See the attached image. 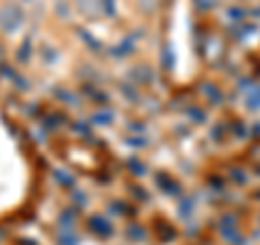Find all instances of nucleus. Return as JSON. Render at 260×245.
<instances>
[{
    "label": "nucleus",
    "mask_w": 260,
    "mask_h": 245,
    "mask_svg": "<svg viewBox=\"0 0 260 245\" xmlns=\"http://www.w3.org/2000/svg\"><path fill=\"white\" fill-rule=\"evenodd\" d=\"M22 22H24V13L15 3H5L0 7V30L13 33L22 26Z\"/></svg>",
    "instance_id": "f257e3e1"
},
{
    "label": "nucleus",
    "mask_w": 260,
    "mask_h": 245,
    "mask_svg": "<svg viewBox=\"0 0 260 245\" xmlns=\"http://www.w3.org/2000/svg\"><path fill=\"white\" fill-rule=\"evenodd\" d=\"M76 7L80 13L91 20H95L102 13V0H76Z\"/></svg>",
    "instance_id": "f03ea898"
},
{
    "label": "nucleus",
    "mask_w": 260,
    "mask_h": 245,
    "mask_svg": "<svg viewBox=\"0 0 260 245\" xmlns=\"http://www.w3.org/2000/svg\"><path fill=\"white\" fill-rule=\"evenodd\" d=\"M91 230L93 232H98V234H102V236H109L111 232H113V228H111V224L107 222L104 217H100V215H95V217H91Z\"/></svg>",
    "instance_id": "7ed1b4c3"
},
{
    "label": "nucleus",
    "mask_w": 260,
    "mask_h": 245,
    "mask_svg": "<svg viewBox=\"0 0 260 245\" xmlns=\"http://www.w3.org/2000/svg\"><path fill=\"white\" fill-rule=\"evenodd\" d=\"M95 124H100V126H107L109 121L113 119V113L109 111V109H104V111H98V113H93V117H91Z\"/></svg>",
    "instance_id": "20e7f679"
},
{
    "label": "nucleus",
    "mask_w": 260,
    "mask_h": 245,
    "mask_svg": "<svg viewBox=\"0 0 260 245\" xmlns=\"http://www.w3.org/2000/svg\"><path fill=\"white\" fill-rule=\"evenodd\" d=\"M102 11L107 15H115V0H102Z\"/></svg>",
    "instance_id": "39448f33"
},
{
    "label": "nucleus",
    "mask_w": 260,
    "mask_h": 245,
    "mask_svg": "<svg viewBox=\"0 0 260 245\" xmlns=\"http://www.w3.org/2000/svg\"><path fill=\"white\" fill-rule=\"evenodd\" d=\"M28 56H30V44L26 42V44H24V46L20 48V54H18V59H20V61H28Z\"/></svg>",
    "instance_id": "423d86ee"
},
{
    "label": "nucleus",
    "mask_w": 260,
    "mask_h": 245,
    "mask_svg": "<svg viewBox=\"0 0 260 245\" xmlns=\"http://www.w3.org/2000/svg\"><path fill=\"white\" fill-rule=\"evenodd\" d=\"M56 13L63 15V18H68L70 15V9H68V5H65V0H59V5H56Z\"/></svg>",
    "instance_id": "0eeeda50"
},
{
    "label": "nucleus",
    "mask_w": 260,
    "mask_h": 245,
    "mask_svg": "<svg viewBox=\"0 0 260 245\" xmlns=\"http://www.w3.org/2000/svg\"><path fill=\"white\" fill-rule=\"evenodd\" d=\"M56 180L63 182V185H72V178H70L68 171H56Z\"/></svg>",
    "instance_id": "6e6552de"
},
{
    "label": "nucleus",
    "mask_w": 260,
    "mask_h": 245,
    "mask_svg": "<svg viewBox=\"0 0 260 245\" xmlns=\"http://www.w3.org/2000/svg\"><path fill=\"white\" fill-rule=\"evenodd\" d=\"M154 3H156V0H139V5H141L143 11H152L154 9Z\"/></svg>",
    "instance_id": "1a4fd4ad"
},
{
    "label": "nucleus",
    "mask_w": 260,
    "mask_h": 245,
    "mask_svg": "<svg viewBox=\"0 0 260 245\" xmlns=\"http://www.w3.org/2000/svg\"><path fill=\"white\" fill-rule=\"evenodd\" d=\"M74 200L80 202V204H85V202H87V198L83 195V191H74Z\"/></svg>",
    "instance_id": "9d476101"
},
{
    "label": "nucleus",
    "mask_w": 260,
    "mask_h": 245,
    "mask_svg": "<svg viewBox=\"0 0 260 245\" xmlns=\"http://www.w3.org/2000/svg\"><path fill=\"white\" fill-rule=\"evenodd\" d=\"M200 3H202V5H208V0H198V5H200Z\"/></svg>",
    "instance_id": "9b49d317"
}]
</instances>
